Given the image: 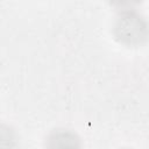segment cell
<instances>
[{
  "label": "cell",
  "mask_w": 149,
  "mask_h": 149,
  "mask_svg": "<svg viewBox=\"0 0 149 149\" xmlns=\"http://www.w3.org/2000/svg\"><path fill=\"white\" fill-rule=\"evenodd\" d=\"M115 38L128 47H139L149 38V24L143 16L134 10H123L113 26Z\"/></svg>",
  "instance_id": "1"
},
{
  "label": "cell",
  "mask_w": 149,
  "mask_h": 149,
  "mask_svg": "<svg viewBox=\"0 0 149 149\" xmlns=\"http://www.w3.org/2000/svg\"><path fill=\"white\" fill-rule=\"evenodd\" d=\"M79 137L68 130V129H58L52 132L49 137H48V147L55 148V147H61V148H69V147H79Z\"/></svg>",
  "instance_id": "2"
},
{
  "label": "cell",
  "mask_w": 149,
  "mask_h": 149,
  "mask_svg": "<svg viewBox=\"0 0 149 149\" xmlns=\"http://www.w3.org/2000/svg\"><path fill=\"white\" fill-rule=\"evenodd\" d=\"M108 1L113 7L122 9L123 12V10H130L133 7L141 3L142 0H108Z\"/></svg>",
  "instance_id": "3"
}]
</instances>
